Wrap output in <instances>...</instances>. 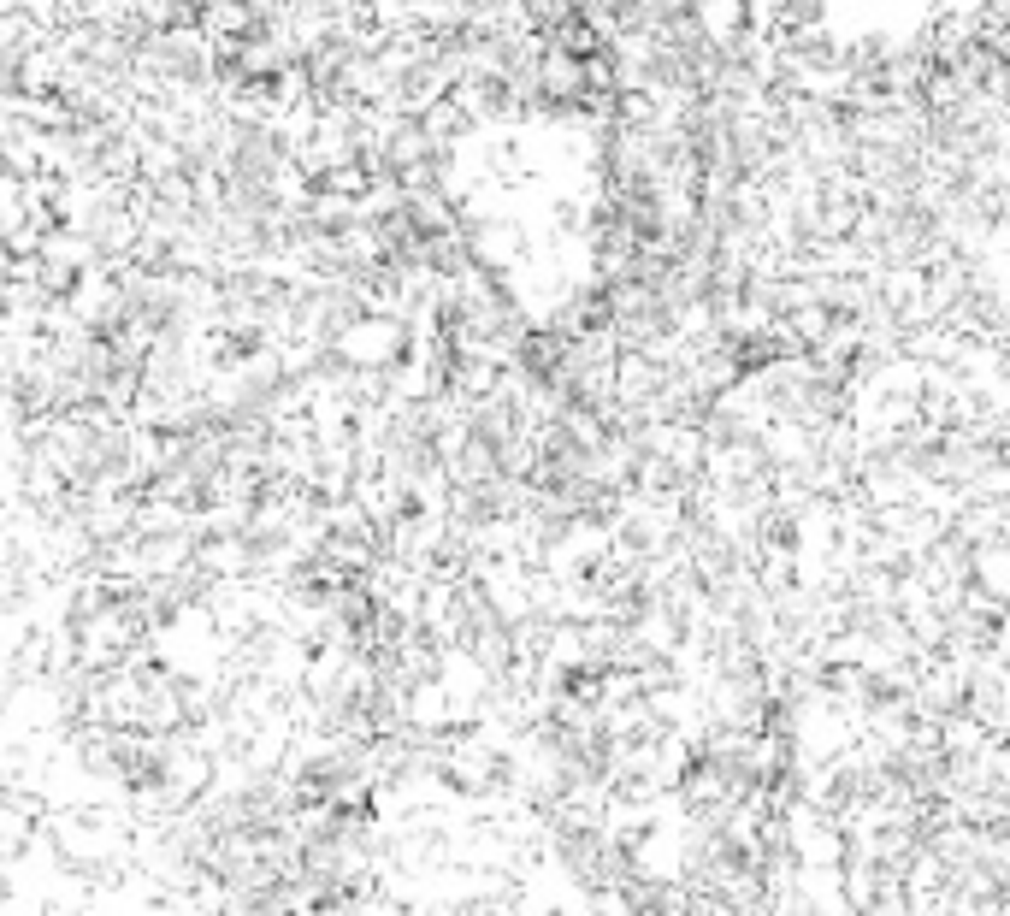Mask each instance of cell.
Wrapping results in <instances>:
<instances>
[{"instance_id":"obj_1","label":"cell","mask_w":1010,"mask_h":916,"mask_svg":"<svg viewBox=\"0 0 1010 916\" xmlns=\"http://www.w3.org/2000/svg\"><path fill=\"white\" fill-rule=\"evenodd\" d=\"M36 249H48V255H65V243H60V237H42V243H36ZM71 255H77V261H83V255H89V249H83V243H77V249H71ZM36 272H48V278H42V290H71V278H77V272H71V266H65V272H60V266H36Z\"/></svg>"}]
</instances>
